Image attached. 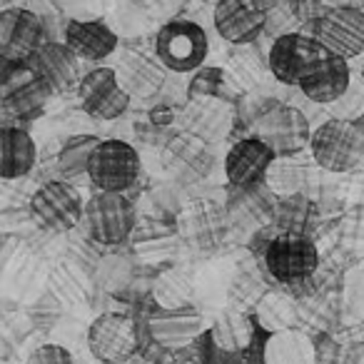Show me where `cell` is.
Segmentation results:
<instances>
[{
	"mask_svg": "<svg viewBox=\"0 0 364 364\" xmlns=\"http://www.w3.org/2000/svg\"><path fill=\"white\" fill-rule=\"evenodd\" d=\"M309 152L327 172H349L364 160V127L354 120L329 117L312 132Z\"/></svg>",
	"mask_w": 364,
	"mask_h": 364,
	"instance_id": "1",
	"label": "cell"
},
{
	"mask_svg": "<svg viewBox=\"0 0 364 364\" xmlns=\"http://www.w3.org/2000/svg\"><path fill=\"white\" fill-rule=\"evenodd\" d=\"M53 87L36 73L31 63L3 60V77H0V97L6 117L18 120H36L43 115Z\"/></svg>",
	"mask_w": 364,
	"mask_h": 364,
	"instance_id": "2",
	"label": "cell"
},
{
	"mask_svg": "<svg viewBox=\"0 0 364 364\" xmlns=\"http://www.w3.org/2000/svg\"><path fill=\"white\" fill-rule=\"evenodd\" d=\"M319 252L304 230H279L264 250V267L279 284H297L314 274Z\"/></svg>",
	"mask_w": 364,
	"mask_h": 364,
	"instance_id": "3",
	"label": "cell"
},
{
	"mask_svg": "<svg viewBox=\"0 0 364 364\" xmlns=\"http://www.w3.org/2000/svg\"><path fill=\"white\" fill-rule=\"evenodd\" d=\"M210 53L208 33L200 23L170 21L160 28L155 38V55L172 73H195L205 65Z\"/></svg>",
	"mask_w": 364,
	"mask_h": 364,
	"instance_id": "4",
	"label": "cell"
},
{
	"mask_svg": "<svg viewBox=\"0 0 364 364\" xmlns=\"http://www.w3.org/2000/svg\"><path fill=\"white\" fill-rule=\"evenodd\" d=\"M329 53L322 48V43L314 36L289 31L274 38L267 55V70L274 80L282 85H302L309 77V73L327 58Z\"/></svg>",
	"mask_w": 364,
	"mask_h": 364,
	"instance_id": "5",
	"label": "cell"
},
{
	"mask_svg": "<svg viewBox=\"0 0 364 364\" xmlns=\"http://www.w3.org/2000/svg\"><path fill=\"white\" fill-rule=\"evenodd\" d=\"M85 203L80 190L68 180H48L33 193L31 213L43 228L53 232H68L85 220Z\"/></svg>",
	"mask_w": 364,
	"mask_h": 364,
	"instance_id": "6",
	"label": "cell"
},
{
	"mask_svg": "<svg viewBox=\"0 0 364 364\" xmlns=\"http://www.w3.org/2000/svg\"><path fill=\"white\" fill-rule=\"evenodd\" d=\"M142 162L137 150L125 140H102L90 160L87 180L100 193H125L137 182Z\"/></svg>",
	"mask_w": 364,
	"mask_h": 364,
	"instance_id": "7",
	"label": "cell"
},
{
	"mask_svg": "<svg viewBox=\"0 0 364 364\" xmlns=\"http://www.w3.org/2000/svg\"><path fill=\"white\" fill-rule=\"evenodd\" d=\"M85 223L90 237L100 245H120L135 228V205L125 193H100L95 190L85 203Z\"/></svg>",
	"mask_w": 364,
	"mask_h": 364,
	"instance_id": "8",
	"label": "cell"
},
{
	"mask_svg": "<svg viewBox=\"0 0 364 364\" xmlns=\"http://www.w3.org/2000/svg\"><path fill=\"white\" fill-rule=\"evenodd\" d=\"M274 0H218L213 13L215 31L232 46H252L267 28Z\"/></svg>",
	"mask_w": 364,
	"mask_h": 364,
	"instance_id": "9",
	"label": "cell"
},
{
	"mask_svg": "<svg viewBox=\"0 0 364 364\" xmlns=\"http://www.w3.org/2000/svg\"><path fill=\"white\" fill-rule=\"evenodd\" d=\"M312 127H309L307 117L302 110L292 105H279V102H269L257 117V132L255 135L262 137L274 155H297L312 142Z\"/></svg>",
	"mask_w": 364,
	"mask_h": 364,
	"instance_id": "10",
	"label": "cell"
},
{
	"mask_svg": "<svg viewBox=\"0 0 364 364\" xmlns=\"http://www.w3.org/2000/svg\"><path fill=\"white\" fill-rule=\"evenodd\" d=\"M80 110L92 120H117L130 107V92L122 87L115 68H95L77 85Z\"/></svg>",
	"mask_w": 364,
	"mask_h": 364,
	"instance_id": "11",
	"label": "cell"
},
{
	"mask_svg": "<svg viewBox=\"0 0 364 364\" xmlns=\"http://www.w3.org/2000/svg\"><path fill=\"white\" fill-rule=\"evenodd\" d=\"M87 347L90 354L102 364H122L130 357H135L140 339L137 327L127 314L105 312L92 319L87 329Z\"/></svg>",
	"mask_w": 364,
	"mask_h": 364,
	"instance_id": "12",
	"label": "cell"
},
{
	"mask_svg": "<svg viewBox=\"0 0 364 364\" xmlns=\"http://www.w3.org/2000/svg\"><path fill=\"white\" fill-rule=\"evenodd\" d=\"M46 46V23L28 8H6L0 13V53L3 60L31 63Z\"/></svg>",
	"mask_w": 364,
	"mask_h": 364,
	"instance_id": "13",
	"label": "cell"
},
{
	"mask_svg": "<svg viewBox=\"0 0 364 364\" xmlns=\"http://www.w3.org/2000/svg\"><path fill=\"white\" fill-rule=\"evenodd\" d=\"M314 38L322 48L339 58H357L364 53V11L359 8H332L314 23Z\"/></svg>",
	"mask_w": 364,
	"mask_h": 364,
	"instance_id": "14",
	"label": "cell"
},
{
	"mask_svg": "<svg viewBox=\"0 0 364 364\" xmlns=\"http://www.w3.org/2000/svg\"><path fill=\"white\" fill-rule=\"evenodd\" d=\"M274 150L257 135H250L237 140L225 155V175L235 188H252L259 180H264L269 165L274 160Z\"/></svg>",
	"mask_w": 364,
	"mask_h": 364,
	"instance_id": "15",
	"label": "cell"
},
{
	"mask_svg": "<svg viewBox=\"0 0 364 364\" xmlns=\"http://www.w3.org/2000/svg\"><path fill=\"white\" fill-rule=\"evenodd\" d=\"M36 73L53 87V92H68L82 80L80 58L68 48V43H46L31 60Z\"/></svg>",
	"mask_w": 364,
	"mask_h": 364,
	"instance_id": "16",
	"label": "cell"
},
{
	"mask_svg": "<svg viewBox=\"0 0 364 364\" xmlns=\"http://www.w3.org/2000/svg\"><path fill=\"white\" fill-rule=\"evenodd\" d=\"M352 85V73H349V63L339 55L329 53L312 73L307 80L299 85V90L304 92V97L317 105H334L344 92Z\"/></svg>",
	"mask_w": 364,
	"mask_h": 364,
	"instance_id": "17",
	"label": "cell"
},
{
	"mask_svg": "<svg viewBox=\"0 0 364 364\" xmlns=\"http://www.w3.org/2000/svg\"><path fill=\"white\" fill-rule=\"evenodd\" d=\"M208 332L220 349L247 362L250 352H252L255 342H257L259 322L255 317H250V314L240 312V309H228V312H223L215 319L213 327H208Z\"/></svg>",
	"mask_w": 364,
	"mask_h": 364,
	"instance_id": "18",
	"label": "cell"
},
{
	"mask_svg": "<svg viewBox=\"0 0 364 364\" xmlns=\"http://www.w3.org/2000/svg\"><path fill=\"white\" fill-rule=\"evenodd\" d=\"M65 43L80 60L97 63L117 50V36L102 21H70L65 26Z\"/></svg>",
	"mask_w": 364,
	"mask_h": 364,
	"instance_id": "19",
	"label": "cell"
},
{
	"mask_svg": "<svg viewBox=\"0 0 364 364\" xmlns=\"http://www.w3.org/2000/svg\"><path fill=\"white\" fill-rule=\"evenodd\" d=\"M38 147L31 132L23 127L6 125L0 130V177L21 180L36 167Z\"/></svg>",
	"mask_w": 364,
	"mask_h": 364,
	"instance_id": "20",
	"label": "cell"
},
{
	"mask_svg": "<svg viewBox=\"0 0 364 364\" xmlns=\"http://www.w3.org/2000/svg\"><path fill=\"white\" fill-rule=\"evenodd\" d=\"M162 68L165 65L157 60V55L130 53L115 70L122 87L130 92V97H152L165 82V70Z\"/></svg>",
	"mask_w": 364,
	"mask_h": 364,
	"instance_id": "21",
	"label": "cell"
},
{
	"mask_svg": "<svg viewBox=\"0 0 364 364\" xmlns=\"http://www.w3.org/2000/svg\"><path fill=\"white\" fill-rule=\"evenodd\" d=\"M150 332L165 347H180V344H193L203 329V317L193 307L185 309H160L150 319Z\"/></svg>",
	"mask_w": 364,
	"mask_h": 364,
	"instance_id": "22",
	"label": "cell"
},
{
	"mask_svg": "<svg viewBox=\"0 0 364 364\" xmlns=\"http://www.w3.org/2000/svg\"><path fill=\"white\" fill-rule=\"evenodd\" d=\"M317 342L299 329H279L264 337L262 364H314Z\"/></svg>",
	"mask_w": 364,
	"mask_h": 364,
	"instance_id": "23",
	"label": "cell"
},
{
	"mask_svg": "<svg viewBox=\"0 0 364 364\" xmlns=\"http://www.w3.org/2000/svg\"><path fill=\"white\" fill-rule=\"evenodd\" d=\"M312 180V167L302 157V152L297 155H277L269 165L267 175H264V185L269 188V193H274L277 198H297Z\"/></svg>",
	"mask_w": 364,
	"mask_h": 364,
	"instance_id": "24",
	"label": "cell"
},
{
	"mask_svg": "<svg viewBox=\"0 0 364 364\" xmlns=\"http://www.w3.org/2000/svg\"><path fill=\"white\" fill-rule=\"evenodd\" d=\"M97 135H73L63 142L60 152H58V172L63 180L73 182L80 177L90 175V160L95 155L97 145H100Z\"/></svg>",
	"mask_w": 364,
	"mask_h": 364,
	"instance_id": "25",
	"label": "cell"
},
{
	"mask_svg": "<svg viewBox=\"0 0 364 364\" xmlns=\"http://www.w3.org/2000/svg\"><path fill=\"white\" fill-rule=\"evenodd\" d=\"M193 279L182 272H165L155 282V299L160 309H185L193 302Z\"/></svg>",
	"mask_w": 364,
	"mask_h": 364,
	"instance_id": "26",
	"label": "cell"
},
{
	"mask_svg": "<svg viewBox=\"0 0 364 364\" xmlns=\"http://www.w3.org/2000/svg\"><path fill=\"white\" fill-rule=\"evenodd\" d=\"M228 80H232L242 90H252L264 75V65L257 60V55L252 53V46H237V50L230 55L228 60Z\"/></svg>",
	"mask_w": 364,
	"mask_h": 364,
	"instance_id": "27",
	"label": "cell"
},
{
	"mask_svg": "<svg viewBox=\"0 0 364 364\" xmlns=\"http://www.w3.org/2000/svg\"><path fill=\"white\" fill-rule=\"evenodd\" d=\"M228 82V73L223 68H210L203 65L200 70H195V77L188 85V95L193 100H205V97H218L220 90Z\"/></svg>",
	"mask_w": 364,
	"mask_h": 364,
	"instance_id": "28",
	"label": "cell"
},
{
	"mask_svg": "<svg viewBox=\"0 0 364 364\" xmlns=\"http://www.w3.org/2000/svg\"><path fill=\"white\" fill-rule=\"evenodd\" d=\"M332 107V117H339V120H354L359 122V117L364 115V82H354L349 85V90L339 97Z\"/></svg>",
	"mask_w": 364,
	"mask_h": 364,
	"instance_id": "29",
	"label": "cell"
},
{
	"mask_svg": "<svg viewBox=\"0 0 364 364\" xmlns=\"http://www.w3.org/2000/svg\"><path fill=\"white\" fill-rule=\"evenodd\" d=\"M190 347L195 349V357H198V364H247L245 359L235 357V354L225 352V349H220L218 344L213 342V337H210V332L205 329L203 334H200L198 339H195Z\"/></svg>",
	"mask_w": 364,
	"mask_h": 364,
	"instance_id": "30",
	"label": "cell"
},
{
	"mask_svg": "<svg viewBox=\"0 0 364 364\" xmlns=\"http://www.w3.org/2000/svg\"><path fill=\"white\" fill-rule=\"evenodd\" d=\"M26 364H75V359L60 344H43L28 357Z\"/></svg>",
	"mask_w": 364,
	"mask_h": 364,
	"instance_id": "31",
	"label": "cell"
},
{
	"mask_svg": "<svg viewBox=\"0 0 364 364\" xmlns=\"http://www.w3.org/2000/svg\"><path fill=\"white\" fill-rule=\"evenodd\" d=\"M314 364H354L347 349H342L334 342H317V354H314Z\"/></svg>",
	"mask_w": 364,
	"mask_h": 364,
	"instance_id": "32",
	"label": "cell"
},
{
	"mask_svg": "<svg viewBox=\"0 0 364 364\" xmlns=\"http://www.w3.org/2000/svg\"><path fill=\"white\" fill-rule=\"evenodd\" d=\"M150 117H152V122H155V125H170L172 122V110H167V107H157V110H152L150 112Z\"/></svg>",
	"mask_w": 364,
	"mask_h": 364,
	"instance_id": "33",
	"label": "cell"
},
{
	"mask_svg": "<svg viewBox=\"0 0 364 364\" xmlns=\"http://www.w3.org/2000/svg\"><path fill=\"white\" fill-rule=\"evenodd\" d=\"M90 3L92 11H110V8H115L120 0H87Z\"/></svg>",
	"mask_w": 364,
	"mask_h": 364,
	"instance_id": "34",
	"label": "cell"
},
{
	"mask_svg": "<svg viewBox=\"0 0 364 364\" xmlns=\"http://www.w3.org/2000/svg\"><path fill=\"white\" fill-rule=\"evenodd\" d=\"M299 3H319V0H299Z\"/></svg>",
	"mask_w": 364,
	"mask_h": 364,
	"instance_id": "35",
	"label": "cell"
}]
</instances>
